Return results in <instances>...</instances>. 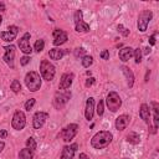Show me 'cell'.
Masks as SVG:
<instances>
[{"mask_svg":"<svg viewBox=\"0 0 159 159\" xmlns=\"http://www.w3.org/2000/svg\"><path fill=\"white\" fill-rule=\"evenodd\" d=\"M113 136L111 132H107V130H101V132L96 133L92 139H91V146L95 149H103L106 148L108 144L112 142Z\"/></svg>","mask_w":159,"mask_h":159,"instance_id":"cell-1","label":"cell"},{"mask_svg":"<svg viewBox=\"0 0 159 159\" xmlns=\"http://www.w3.org/2000/svg\"><path fill=\"white\" fill-rule=\"evenodd\" d=\"M25 85L31 92H36L41 87V77L40 75L35 71L27 72L25 76Z\"/></svg>","mask_w":159,"mask_h":159,"instance_id":"cell-2","label":"cell"},{"mask_svg":"<svg viewBox=\"0 0 159 159\" xmlns=\"http://www.w3.org/2000/svg\"><path fill=\"white\" fill-rule=\"evenodd\" d=\"M40 72L42 78L46 81H52L55 77V73H56V70H55V66L52 64H50V61L47 60H42L40 64Z\"/></svg>","mask_w":159,"mask_h":159,"instance_id":"cell-3","label":"cell"},{"mask_svg":"<svg viewBox=\"0 0 159 159\" xmlns=\"http://www.w3.org/2000/svg\"><path fill=\"white\" fill-rule=\"evenodd\" d=\"M106 103H107V107L109 108L111 112H117L122 106V100L117 92H109L107 95Z\"/></svg>","mask_w":159,"mask_h":159,"instance_id":"cell-4","label":"cell"},{"mask_svg":"<svg viewBox=\"0 0 159 159\" xmlns=\"http://www.w3.org/2000/svg\"><path fill=\"white\" fill-rule=\"evenodd\" d=\"M70 98H71V92L68 91V89H61V91L56 92V95H55L53 106L56 107L57 109H60V108H62L66 105Z\"/></svg>","mask_w":159,"mask_h":159,"instance_id":"cell-5","label":"cell"},{"mask_svg":"<svg viewBox=\"0 0 159 159\" xmlns=\"http://www.w3.org/2000/svg\"><path fill=\"white\" fill-rule=\"evenodd\" d=\"M152 18H153V12H152L150 10H143L139 14V16H138V21H137L138 30H139L141 32L146 31L147 27H148L149 21L152 20Z\"/></svg>","mask_w":159,"mask_h":159,"instance_id":"cell-6","label":"cell"},{"mask_svg":"<svg viewBox=\"0 0 159 159\" xmlns=\"http://www.w3.org/2000/svg\"><path fill=\"white\" fill-rule=\"evenodd\" d=\"M78 132V126L75 123H71L68 124L67 127H65L64 129L61 130V138L64 142H70L71 139H73V138L76 137V134H77Z\"/></svg>","mask_w":159,"mask_h":159,"instance_id":"cell-7","label":"cell"},{"mask_svg":"<svg viewBox=\"0 0 159 159\" xmlns=\"http://www.w3.org/2000/svg\"><path fill=\"white\" fill-rule=\"evenodd\" d=\"M11 126L14 129L16 130H21L24 129V127L26 126V117L24 114V112L21 111H16L12 116V121H11Z\"/></svg>","mask_w":159,"mask_h":159,"instance_id":"cell-8","label":"cell"},{"mask_svg":"<svg viewBox=\"0 0 159 159\" xmlns=\"http://www.w3.org/2000/svg\"><path fill=\"white\" fill-rule=\"evenodd\" d=\"M18 32H19V27L15 25H11L8 27V31L0 32V37H1V40L6 41V42H11V41L16 39Z\"/></svg>","mask_w":159,"mask_h":159,"instance_id":"cell-9","label":"cell"},{"mask_svg":"<svg viewBox=\"0 0 159 159\" xmlns=\"http://www.w3.org/2000/svg\"><path fill=\"white\" fill-rule=\"evenodd\" d=\"M5 50V55H4V61L6 62L10 68H14L15 65H14V59H15V46L14 45H9V46H5L4 47Z\"/></svg>","mask_w":159,"mask_h":159,"instance_id":"cell-10","label":"cell"},{"mask_svg":"<svg viewBox=\"0 0 159 159\" xmlns=\"http://www.w3.org/2000/svg\"><path fill=\"white\" fill-rule=\"evenodd\" d=\"M49 118V113H46V112H36L35 114H34L32 117V126L35 129H40L41 127L45 124L46 119Z\"/></svg>","mask_w":159,"mask_h":159,"instance_id":"cell-11","label":"cell"},{"mask_svg":"<svg viewBox=\"0 0 159 159\" xmlns=\"http://www.w3.org/2000/svg\"><path fill=\"white\" fill-rule=\"evenodd\" d=\"M19 47L25 55H30L32 52V49L30 46V34L25 32L24 36L19 40Z\"/></svg>","mask_w":159,"mask_h":159,"instance_id":"cell-12","label":"cell"},{"mask_svg":"<svg viewBox=\"0 0 159 159\" xmlns=\"http://www.w3.org/2000/svg\"><path fill=\"white\" fill-rule=\"evenodd\" d=\"M67 34L61 30V29H55L53 30V45L55 46H60L62 44H65L67 41Z\"/></svg>","mask_w":159,"mask_h":159,"instance_id":"cell-13","label":"cell"},{"mask_svg":"<svg viewBox=\"0 0 159 159\" xmlns=\"http://www.w3.org/2000/svg\"><path fill=\"white\" fill-rule=\"evenodd\" d=\"M73 73H64L62 77L60 80V85H59V89H67L70 88V86L72 85L73 81Z\"/></svg>","mask_w":159,"mask_h":159,"instance_id":"cell-14","label":"cell"},{"mask_svg":"<svg viewBox=\"0 0 159 159\" xmlns=\"http://www.w3.org/2000/svg\"><path fill=\"white\" fill-rule=\"evenodd\" d=\"M77 144L73 143L72 146H65L62 149V154H61V159H73V155L77 150Z\"/></svg>","mask_w":159,"mask_h":159,"instance_id":"cell-15","label":"cell"},{"mask_svg":"<svg viewBox=\"0 0 159 159\" xmlns=\"http://www.w3.org/2000/svg\"><path fill=\"white\" fill-rule=\"evenodd\" d=\"M93 113H95V100L92 97L87 98L86 102V109H85V117L87 121H91L93 118Z\"/></svg>","mask_w":159,"mask_h":159,"instance_id":"cell-16","label":"cell"},{"mask_svg":"<svg viewBox=\"0 0 159 159\" xmlns=\"http://www.w3.org/2000/svg\"><path fill=\"white\" fill-rule=\"evenodd\" d=\"M129 122H130V117L128 114H122L116 119V128L118 130L126 129L127 126L129 124Z\"/></svg>","mask_w":159,"mask_h":159,"instance_id":"cell-17","label":"cell"},{"mask_svg":"<svg viewBox=\"0 0 159 159\" xmlns=\"http://www.w3.org/2000/svg\"><path fill=\"white\" fill-rule=\"evenodd\" d=\"M121 70H122V72L124 73V76H126V78H127V85H128V87H129V88L133 87V85H134V75H133L132 71H130V68L127 67V66H122Z\"/></svg>","mask_w":159,"mask_h":159,"instance_id":"cell-18","label":"cell"},{"mask_svg":"<svg viewBox=\"0 0 159 159\" xmlns=\"http://www.w3.org/2000/svg\"><path fill=\"white\" fill-rule=\"evenodd\" d=\"M139 117L146 122L147 124H149V121H150V109L148 107V105L143 103L141 106V109H139Z\"/></svg>","mask_w":159,"mask_h":159,"instance_id":"cell-19","label":"cell"},{"mask_svg":"<svg viewBox=\"0 0 159 159\" xmlns=\"http://www.w3.org/2000/svg\"><path fill=\"white\" fill-rule=\"evenodd\" d=\"M133 49L132 47H123L122 50H119V59L123 61V62H126L128 61L130 57L133 56Z\"/></svg>","mask_w":159,"mask_h":159,"instance_id":"cell-20","label":"cell"},{"mask_svg":"<svg viewBox=\"0 0 159 159\" xmlns=\"http://www.w3.org/2000/svg\"><path fill=\"white\" fill-rule=\"evenodd\" d=\"M65 50H61V49H52L50 50L49 52V56L52 59V60H61L62 57H64V55H65Z\"/></svg>","mask_w":159,"mask_h":159,"instance_id":"cell-21","label":"cell"},{"mask_svg":"<svg viewBox=\"0 0 159 159\" xmlns=\"http://www.w3.org/2000/svg\"><path fill=\"white\" fill-rule=\"evenodd\" d=\"M126 139L130 144H138L141 142V137H139V134L136 133V132H129L127 134V137H126Z\"/></svg>","mask_w":159,"mask_h":159,"instance_id":"cell-22","label":"cell"},{"mask_svg":"<svg viewBox=\"0 0 159 159\" xmlns=\"http://www.w3.org/2000/svg\"><path fill=\"white\" fill-rule=\"evenodd\" d=\"M34 158V150L29 149V148H25L21 149L19 153V159H32Z\"/></svg>","mask_w":159,"mask_h":159,"instance_id":"cell-23","label":"cell"},{"mask_svg":"<svg viewBox=\"0 0 159 159\" xmlns=\"http://www.w3.org/2000/svg\"><path fill=\"white\" fill-rule=\"evenodd\" d=\"M75 30L77 31V32H88L89 31V25L87 23H85L84 20L80 23L76 24V27H75Z\"/></svg>","mask_w":159,"mask_h":159,"instance_id":"cell-24","label":"cell"},{"mask_svg":"<svg viewBox=\"0 0 159 159\" xmlns=\"http://www.w3.org/2000/svg\"><path fill=\"white\" fill-rule=\"evenodd\" d=\"M10 88L12 89L14 93H19L20 91H21V85H20V82L18 80H14L11 82V85H10Z\"/></svg>","mask_w":159,"mask_h":159,"instance_id":"cell-25","label":"cell"},{"mask_svg":"<svg viewBox=\"0 0 159 159\" xmlns=\"http://www.w3.org/2000/svg\"><path fill=\"white\" fill-rule=\"evenodd\" d=\"M93 64V57L92 56H84L82 57V66L84 67H89Z\"/></svg>","mask_w":159,"mask_h":159,"instance_id":"cell-26","label":"cell"},{"mask_svg":"<svg viewBox=\"0 0 159 159\" xmlns=\"http://www.w3.org/2000/svg\"><path fill=\"white\" fill-rule=\"evenodd\" d=\"M44 47H45V42H44V40H37L36 42H35V46H34V50H35L36 52H41L44 50Z\"/></svg>","mask_w":159,"mask_h":159,"instance_id":"cell-27","label":"cell"},{"mask_svg":"<svg viewBox=\"0 0 159 159\" xmlns=\"http://www.w3.org/2000/svg\"><path fill=\"white\" fill-rule=\"evenodd\" d=\"M26 147L29 148V149H31V150H35V149H36V142H35V139H34L32 137L27 138V141H26Z\"/></svg>","mask_w":159,"mask_h":159,"instance_id":"cell-28","label":"cell"},{"mask_svg":"<svg viewBox=\"0 0 159 159\" xmlns=\"http://www.w3.org/2000/svg\"><path fill=\"white\" fill-rule=\"evenodd\" d=\"M133 56L136 59V64H141V61H142V50L139 49V47L133 51Z\"/></svg>","mask_w":159,"mask_h":159,"instance_id":"cell-29","label":"cell"},{"mask_svg":"<svg viewBox=\"0 0 159 159\" xmlns=\"http://www.w3.org/2000/svg\"><path fill=\"white\" fill-rule=\"evenodd\" d=\"M84 18V14H82V11L81 10H77L75 14H73V20H75V24H77V23H80V21H82V19Z\"/></svg>","mask_w":159,"mask_h":159,"instance_id":"cell-30","label":"cell"},{"mask_svg":"<svg viewBox=\"0 0 159 159\" xmlns=\"http://www.w3.org/2000/svg\"><path fill=\"white\" fill-rule=\"evenodd\" d=\"M86 50L84 49V47H77V49L75 50V56L76 57H84V56H86Z\"/></svg>","mask_w":159,"mask_h":159,"instance_id":"cell-31","label":"cell"},{"mask_svg":"<svg viewBox=\"0 0 159 159\" xmlns=\"http://www.w3.org/2000/svg\"><path fill=\"white\" fill-rule=\"evenodd\" d=\"M103 112H105V102H103L102 100H100L98 105H97V114L98 116H102Z\"/></svg>","mask_w":159,"mask_h":159,"instance_id":"cell-32","label":"cell"},{"mask_svg":"<svg viewBox=\"0 0 159 159\" xmlns=\"http://www.w3.org/2000/svg\"><path fill=\"white\" fill-rule=\"evenodd\" d=\"M36 103V100L35 98H30V100H27V102L25 103V109L26 111H30L32 107H34V105Z\"/></svg>","mask_w":159,"mask_h":159,"instance_id":"cell-33","label":"cell"},{"mask_svg":"<svg viewBox=\"0 0 159 159\" xmlns=\"http://www.w3.org/2000/svg\"><path fill=\"white\" fill-rule=\"evenodd\" d=\"M118 31L122 34L123 36H128L129 35V30L128 29H126L123 25H118Z\"/></svg>","mask_w":159,"mask_h":159,"instance_id":"cell-34","label":"cell"},{"mask_svg":"<svg viewBox=\"0 0 159 159\" xmlns=\"http://www.w3.org/2000/svg\"><path fill=\"white\" fill-rule=\"evenodd\" d=\"M29 62H30V57L29 56H24V57L20 59V64H21V66H26Z\"/></svg>","mask_w":159,"mask_h":159,"instance_id":"cell-35","label":"cell"},{"mask_svg":"<svg viewBox=\"0 0 159 159\" xmlns=\"http://www.w3.org/2000/svg\"><path fill=\"white\" fill-rule=\"evenodd\" d=\"M101 57L103 60H109V52H108V50H103L101 52Z\"/></svg>","mask_w":159,"mask_h":159,"instance_id":"cell-36","label":"cell"},{"mask_svg":"<svg viewBox=\"0 0 159 159\" xmlns=\"http://www.w3.org/2000/svg\"><path fill=\"white\" fill-rule=\"evenodd\" d=\"M155 35H157V34H153V35H152V36L149 37V44H150L152 46H154V45H155Z\"/></svg>","mask_w":159,"mask_h":159,"instance_id":"cell-37","label":"cell"},{"mask_svg":"<svg viewBox=\"0 0 159 159\" xmlns=\"http://www.w3.org/2000/svg\"><path fill=\"white\" fill-rule=\"evenodd\" d=\"M8 137V132H6L5 129L3 130H0V139H5V138Z\"/></svg>","mask_w":159,"mask_h":159,"instance_id":"cell-38","label":"cell"},{"mask_svg":"<svg viewBox=\"0 0 159 159\" xmlns=\"http://www.w3.org/2000/svg\"><path fill=\"white\" fill-rule=\"evenodd\" d=\"M93 84H95V78H93V77H91V78H88V80H87L86 86H87V87H89V86H92Z\"/></svg>","mask_w":159,"mask_h":159,"instance_id":"cell-39","label":"cell"},{"mask_svg":"<svg viewBox=\"0 0 159 159\" xmlns=\"http://www.w3.org/2000/svg\"><path fill=\"white\" fill-rule=\"evenodd\" d=\"M142 53H144V55L150 53V47H149V46H148V47H146V49H144V51H142Z\"/></svg>","mask_w":159,"mask_h":159,"instance_id":"cell-40","label":"cell"},{"mask_svg":"<svg viewBox=\"0 0 159 159\" xmlns=\"http://www.w3.org/2000/svg\"><path fill=\"white\" fill-rule=\"evenodd\" d=\"M80 159H89V158H88L85 153H81V154H80Z\"/></svg>","mask_w":159,"mask_h":159,"instance_id":"cell-41","label":"cell"},{"mask_svg":"<svg viewBox=\"0 0 159 159\" xmlns=\"http://www.w3.org/2000/svg\"><path fill=\"white\" fill-rule=\"evenodd\" d=\"M4 147H5V143H4V142H0V153H1V152H3Z\"/></svg>","mask_w":159,"mask_h":159,"instance_id":"cell-42","label":"cell"},{"mask_svg":"<svg viewBox=\"0 0 159 159\" xmlns=\"http://www.w3.org/2000/svg\"><path fill=\"white\" fill-rule=\"evenodd\" d=\"M149 75H150V71L148 70V71H147V75H146V80H144V81H146V82H148V78H149Z\"/></svg>","mask_w":159,"mask_h":159,"instance_id":"cell-43","label":"cell"},{"mask_svg":"<svg viewBox=\"0 0 159 159\" xmlns=\"http://www.w3.org/2000/svg\"><path fill=\"white\" fill-rule=\"evenodd\" d=\"M0 10L1 11H5V5L3 3H0Z\"/></svg>","mask_w":159,"mask_h":159,"instance_id":"cell-44","label":"cell"},{"mask_svg":"<svg viewBox=\"0 0 159 159\" xmlns=\"http://www.w3.org/2000/svg\"><path fill=\"white\" fill-rule=\"evenodd\" d=\"M1 23H3V18L0 16V25H1Z\"/></svg>","mask_w":159,"mask_h":159,"instance_id":"cell-45","label":"cell"}]
</instances>
